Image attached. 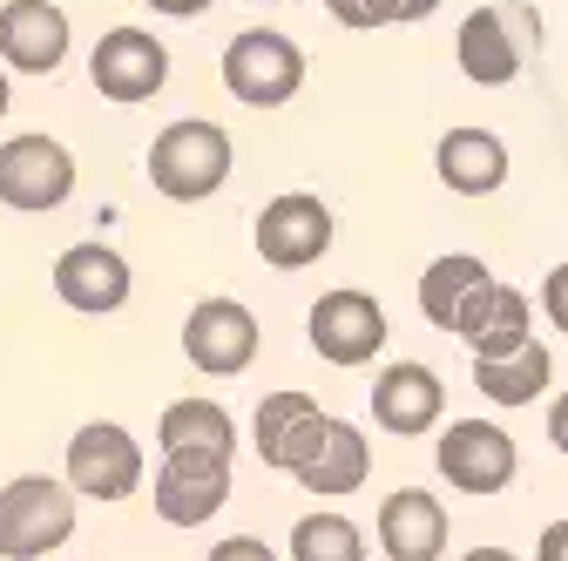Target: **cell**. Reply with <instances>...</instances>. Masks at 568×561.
Here are the masks:
<instances>
[{"label":"cell","mask_w":568,"mask_h":561,"mask_svg":"<svg viewBox=\"0 0 568 561\" xmlns=\"http://www.w3.org/2000/svg\"><path fill=\"white\" fill-rule=\"evenodd\" d=\"M454 338L474 353V366L508 359V353H521V345H535V305H528V292L501 285V277H494V285H480V292L467 298Z\"/></svg>","instance_id":"13"},{"label":"cell","mask_w":568,"mask_h":561,"mask_svg":"<svg viewBox=\"0 0 568 561\" xmlns=\"http://www.w3.org/2000/svg\"><path fill=\"white\" fill-rule=\"evenodd\" d=\"M156 447H163V460H176V453L237 460V419L217 399H170V412L156 419Z\"/></svg>","instance_id":"20"},{"label":"cell","mask_w":568,"mask_h":561,"mask_svg":"<svg viewBox=\"0 0 568 561\" xmlns=\"http://www.w3.org/2000/svg\"><path fill=\"white\" fill-rule=\"evenodd\" d=\"M231 135L217 122H203V115H183L170 122L156 143H150V183L170 196V203H203V196H217L231 183Z\"/></svg>","instance_id":"2"},{"label":"cell","mask_w":568,"mask_h":561,"mask_svg":"<svg viewBox=\"0 0 568 561\" xmlns=\"http://www.w3.org/2000/svg\"><path fill=\"white\" fill-rule=\"evenodd\" d=\"M434 170L454 196H494L508 183V143L494 129H447L434 150Z\"/></svg>","instance_id":"19"},{"label":"cell","mask_w":568,"mask_h":561,"mask_svg":"<svg viewBox=\"0 0 568 561\" xmlns=\"http://www.w3.org/2000/svg\"><path fill=\"white\" fill-rule=\"evenodd\" d=\"M75 196V156H68L54 135H14V143H0V203L8 210H61Z\"/></svg>","instance_id":"7"},{"label":"cell","mask_w":568,"mask_h":561,"mask_svg":"<svg viewBox=\"0 0 568 561\" xmlns=\"http://www.w3.org/2000/svg\"><path fill=\"white\" fill-rule=\"evenodd\" d=\"M548 379H555V359H548L541 338L521 345V353H508V359L474 366V386H480V399H494V406H535V399L548 392Z\"/></svg>","instance_id":"23"},{"label":"cell","mask_w":568,"mask_h":561,"mask_svg":"<svg viewBox=\"0 0 568 561\" xmlns=\"http://www.w3.org/2000/svg\"><path fill=\"white\" fill-rule=\"evenodd\" d=\"M440 412H447V386H440L434 366L399 359V366L379 373V386H373V419H379L386 434L419 440V434H434V427H440Z\"/></svg>","instance_id":"16"},{"label":"cell","mask_w":568,"mask_h":561,"mask_svg":"<svg viewBox=\"0 0 568 561\" xmlns=\"http://www.w3.org/2000/svg\"><path fill=\"white\" fill-rule=\"evenodd\" d=\"M89 75L109 102H150L163 82H170V48L156 34H142V28H109L95 41V61H89Z\"/></svg>","instance_id":"11"},{"label":"cell","mask_w":568,"mask_h":561,"mask_svg":"<svg viewBox=\"0 0 568 561\" xmlns=\"http://www.w3.org/2000/svg\"><path fill=\"white\" fill-rule=\"evenodd\" d=\"M292 561H366V534H359V521L318 508V514L292 521Z\"/></svg>","instance_id":"24"},{"label":"cell","mask_w":568,"mask_h":561,"mask_svg":"<svg viewBox=\"0 0 568 561\" xmlns=\"http://www.w3.org/2000/svg\"><path fill=\"white\" fill-rule=\"evenodd\" d=\"M460 561H521V554H515V548H494V541H487V548H467Z\"/></svg>","instance_id":"31"},{"label":"cell","mask_w":568,"mask_h":561,"mask_svg":"<svg viewBox=\"0 0 568 561\" xmlns=\"http://www.w3.org/2000/svg\"><path fill=\"white\" fill-rule=\"evenodd\" d=\"M231 501V460H210V453H176L156 467V514L170 528H203Z\"/></svg>","instance_id":"15"},{"label":"cell","mask_w":568,"mask_h":561,"mask_svg":"<svg viewBox=\"0 0 568 561\" xmlns=\"http://www.w3.org/2000/svg\"><path fill=\"white\" fill-rule=\"evenodd\" d=\"M332 251V210L312 190H284L257 210V257L277 271H305Z\"/></svg>","instance_id":"10"},{"label":"cell","mask_w":568,"mask_h":561,"mask_svg":"<svg viewBox=\"0 0 568 561\" xmlns=\"http://www.w3.org/2000/svg\"><path fill=\"white\" fill-rule=\"evenodd\" d=\"M305 332H312V353L332 359V366H373L386 353V312H379V298L373 292H352V285L325 292L312 305Z\"/></svg>","instance_id":"9"},{"label":"cell","mask_w":568,"mask_h":561,"mask_svg":"<svg viewBox=\"0 0 568 561\" xmlns=\"http://www.w3.org/2000/svg\"><path fill=\"white\" fill-rule=\"evenodd\" d=\"M434 467H440V480L454 487V494L494 501V494H508V487H515L521 453H515L501 419H454V427H440Z\"/></svg>","instance_id":"4"},{"label":"cell","mask_w":568,"mask_h":561,"mask_svg":"<svg viewBox=\"0 0 568 561\" xmlns=\"http://www.w3.org/2000/svg\"><path fill=\"white\" fill-rule=\"evenodd\" d=\"M224 89L244 109H284V102L305 89V54H298V41L277 34V28H244L224 48Z\"/></svg>","instance_id":"5"},{"label":"cell","mask_w":568,"mask_h":561,"mask_svg":"<svg viewBox=\"0 0 568 561\" xmlns=\"http://www.w3.org/2000/svg\"><path fill=\"white\" fill-rule=\"evenodd\" d=\"M541 312H548L555 332H568V264H555V271L541 277Z\"/></svg>","instance_id":"27"},{"label":"cell","mask_w":568,"mask_h":561,"mask_svg":"<svg viewBox=\"0 0 568 561\" xmlns=\"http://www.w3.org/2000/svg\"><path fill=\"white\" fill-rule=\"evenodd\" d=\"M373 528H379L386 561H447V541H454L447 508L426 494V487H393L373 514Z\"/></svg>","instance_id":"14"},{"label":"cell","mask_w":568,"mask_h":561,"mask_svg":"<svg viewBox=\"0 0 568 561\" xmlns=\"http://www.w3.org/2000/svg\"><path fill=\"white\" fill-rule=\"evenodd\" d=\"M150 8H156V14H170V21H190V14H203V8H210V0H150Z\"/></svg>","instance_id":"30"},{"label":"cell","mask_w":568,"mask_h":561,"mask_svg":"<svg viewBox=\"0 0 568 561\" xmlns=\"http://www.w3.org/2000/svg\"><path fill=\"white\" fill-rule=\"evenodd\" d=\"M8 102H14V95H8V68H0V115H8Z\"/></svg>","instance_id":"33"},{"label":"cell","mask_w":568,"mask_h":561,"mask_svg":"<svg viewBox=\"0 0 568 561\" xmlns=\"http://www.w3.org/2000/svg\"><path fill=\"white\" fill-rule=\"evenodd\" d=\"M480 285H494V271L474 251H440L434 264H426V277H419V318L434 325V332H454L460 312H467V298Z\"/></svg>","instance_id":"21"},{"label":"cell","mask_w":568,"mask_h":561,"mask_svg":"<svg viewBox=\"0 0 568 561\" xmlns=\"http://www.w3.org/2000/svg\"><path fill=\"white\" fill-rule=\"evenodd\" d=\"M61 480L75 487V501H109L115 508L142 487V440L122 427V419H89V427L68 434Z\"/></svg>","instance_id":"3"},{"label":"cell","mask_w":568,"mask_h":561,"mask_svg":"<svg viewBox=\"0 0 568 561\" xmlns=\"http://www.w3.org/2000/svg\"><path fill=\"white\" fill-rule=\"evenodd\" d=\"M434 8H440V0H399V21H426Z\"/></svg>","instance_id":"32"},{"label":"cell","mask_w":568,"mask_h":561,"mask_svg":"<svg viewBox=\"0 0 568 561\" xmlns=\"http://www.w3.org/2000/svg\"><path fill=\"white\" fill-rule=\"evenodd\" d=\"M454 61H460L467 82H480V89H508V82L521 75V34H515V14H508V8H474V14L460 21Z\"/></svg>","instance_id":"18"},{"label":"cell","mask_w":568,"mask_h":561,"mask_svg":"<svg viewBox=\"0 0 568 561\" xmlns=\"http://www.w3.org/2000/svg\"><path fill=\"white\" fill-rule=\"evenodd\" d=\"M548 447L568 460V392H555V406H548Z\"/></svg>","instance_id":"29"},{"label":"cell","mask_w":568,"mask_h":561,"mask_svg":"<svg viewBox=\"0 0 568 561\" xmlns=\"http://www.w3.org/2000/svg\"><path fill=\"white\" fill-rule=\"evenodd\" d=\"M325 14H332L338 28L373 34V28H393V21H399V0H325Z\"/></svg>","instance_id":"25"},{"label":"cell","mask_w":568,"mask_h":561,"mask_svg":"<svg viewBox=\"0 0 568 561\" xmlns=\"http://www.w3.org/2000/svg\"><path fill=\"white\" fill-rule=\"evenodd\" d=\"M75 534V487L21 473L0 487V561H48Z\"/></svg>","instance_id":"1"},{"label":"cell","mask_w":568,"mask_h":561,"mask_svg":"<svg viewBox=\"0 0 568 561\" xmlns=\"http://www.w3.org/2000/svg\"><path fill=\"white\" fill-rule=\"evenodd\" d=\"M129 292H135V271H129V257L109 251V244H68V251L54 257V298H61L68 312L109 318V312L129 305Z\"/></svg>","instance_id":"12"},{"label":"cell","mask_w":568,"mask_h":561,"mask_svg":"<svg viewBox=\"0 0 568 561\" xmlns=\"http://www.w3.org/2000/svg\"><path fill=\"white\" fill-rule=\"evenodd\" d=\"M203 561H277V548H271V541H257V534H224Z\"/></svg>","instance_id":"26"},{"label":"cell","mask_w":568,"mask_h":561,"mask_svg":"<svg viewBox=\"0 0 568 561\" xmlns=\"http://www.w3.org/2000/svg\"><path fill=\"white\" fill-rule=\"evenodd\" d=\"M0 61L21 75H54L68 61V14L54 0H8L0 8Z\"/></svg>","instance_id":"17"},{"label":"cell","mask_w":568,"mask_h":561,"mask_svg":"<svg viewBox=\"0 0 568 561\" xmlns=\"http://www.w3.org/2000/svg\"><path fill=\"white\" fill-rule=\"evenodd\" d=\"M257 338L264 332H257L251 305H237V298H203L183 318V359L196 373H210V379H237L257 359Z\"/></svg>","instance_id":"8"},{"label":"cell","mask_w":568,"mask_h":561,"mask_svg":"<svg viewBox=\"0 0 568 561\" xmlns=\"http://www.w3.org/2000/svg\"><path fill=\"white\" fill-rule=\"evenodd\" d=\"M325 434H332V412H318V399L312 392H264L257 399V419H251V440H257V460L264 467H277V473H305L312 460H318V447H325Z\"/></svg>","instance_id":"6"},{"label":"cell","mask_w":568,"mask_h":561,"mask_svg":"<svg viewBox=\"0 0 568 561\" xmlns=\"http://www.w3.org/2000/svg\"><path fill=\"white\" fill-rule=\"evenodd\" d=\"M535 561H568V521H548V528H541Z\"/></svg>","instance_id":"28"},{"label":"cell","mask_w":568,"mask_h":561,"mask_svg":"<svg viewBox=\"0 0 568 561\" xmlns=\"http://www.w3.org/2000/svg\"><path fill=\"white\" fill-rule=\"evenodd\" d=\"M366 467H373L366 434L352 427V419H332V434H325L318 460L298 473V487H312L318 501H345V494H359V487H366Z\"/></svg>","instance_id":"22"}]
</instances>
